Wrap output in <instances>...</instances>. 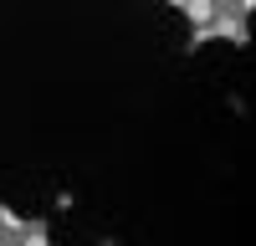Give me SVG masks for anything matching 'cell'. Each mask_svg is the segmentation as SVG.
Wrapping results in <instances>:
<instances>
[{
	"label": "cell",
	"instance_id": "7a4b0ae2",
	"mask_svg": "<svg viewBox=\"0 0 256 246\" xmlns=\"http://www.w3.org/2000/svg\"><path fill=\"white\" fill-rule=\"evenodd\" d=\"M164 6H174V10H180V0H164Z\"/></svg>",
	"mask_w": 256,
	"mask_h": 246
},
{
	"label": "cell",
	"instance_id": "6da1fadb",
	"mask_svg": "<svg viewBox=\"0 0 256 246\" xmlns=\"http://www.w3.org/2000/svg\"><path fill=\"white\" fill-rule=\"evenodd\" d=\"M246 20H251V16H241L236 6H226V0H220L216 16H210L205 26L195 31V41H190V46H205V41H230V46H246V41H251V26H246Z\"/></svg>",
	"mask_w": 256,
	"mask_h": 246
}]
</instances>
